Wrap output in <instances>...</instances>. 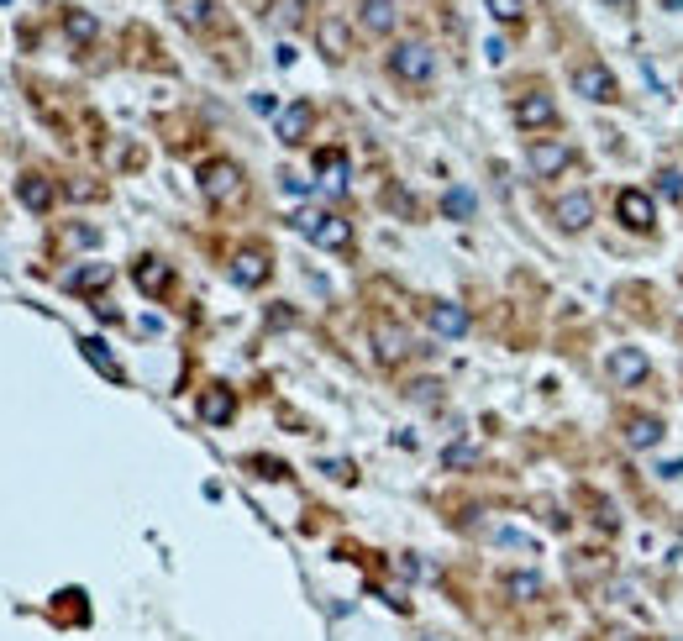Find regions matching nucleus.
I'll use <instances>...</instances> for the list:
<instances>
[{
  "instance_id": "1",
  "label": "nucleus",
  "mask_w": 683,
  "mask_h": 641,
  "mask_svg": "<svg viewBox=\"0 0 683 641\" xmlns=\"http://www.w3.org/2000/svg\"><path fill=\"white\" fill-rule=\"evenodd\" d=\"M384 64H389V74H395L400 85H431V79H437V48L421 43V37H405V43L389 48Z\"/></svg>"
},
{
  "instance_id": "2",
  "label": "nucleus",
  "mask_w": 683,
  "mask_h": 641,
  "mask_svg": "<svg viewBox=\"0 0 683 641\" xmlns=\"http://www.w3.org/2000/svg\"><path fill=\"white\" fill-rule=\"evenodd\" d=\"M295 232L310 237L316 247H326V253H347V247H353V221H342L337 211H300Z\"/></svg>"
},
{
  "instance_id": "3",
  "label": "nucleus",
  "mask_w": 683,
  "mask_h": 641,
  "mask_svg": "<svg viewBox=\"0 0 683 641\" xmlns=\"http://www.w3.org/2000/svg\"><path fill=\"white\" fill-rule=\"evenodd\" d=\"M200 195L211 200V205H232L242 200V169L232 158H211V163H200Z\"/></svg>"
},
{
  "instance_id": "4",
  "label": "nucleus",
  "mask_w": 683,
  "mask_h": 641,
  "mask_svg": "<svg viewBox=\"0 0 683 641\" xmlns=\"http://www.w3.org/2000/svg\"><path fill=\"white\" fill-rule=\"evenodd\" d=\"M526 163H531L536 179H557L563 169H573V142H563V137H536L531 148H526Z\"/></svg>"
},
{
  "instance_id": "5",
  "label": "nucleus",
  "mask_w": 683,
  "mask_h": 641,
  "mask_svg": "<svg viewBox=\"0 0 683 641\" xmlns=\"http://www.w3.org/2000/svg\"><path fill=\"white\" fill-rule=\"evenodd\" d=\"M615 216H620V226H626V232H652L657 226V205H652V195L647 190H620L615 195Z\"/></svg>"
},
{
  "instance_id": "6",
  "label": "nucleus",
  "mask_w": 683,
  "mask_h": 641,
  "mask_svg": "<svg viewBox=\"0 0 683 641\" xmlns=\"http://www.w3.org/2000/svg\"><path fill=\"white\" fill-rule=\"evenodd\" d=\"M605 374H610L615 389H631V384H641L652 374V358L641 353V347H615V353L605 358Z\"/></svg>"
},
{
  "instance_id": "7",
  "label": "nucleus",
  "mask_w": 683,
  "mask_h": 641,
  "mask_svg": "<svg viewBox=\"0 0 683 641\" xmlns=\"http://www.w3.org/2000/svg\"><path fill=\"white\" fill-rule=\"evenodd\" d=\"M573 90L584 95V100H594V106H610V100L620 95L615 74H610L605 64H578V69H573Z\"/></svg>"
},
{
  "instance_id": "8",
  "label": "nucleus",
  "mask_w": 683,
  "mask_h": 641,
  "mask_svg": "<svg viewBox=\"0 0 683 641\" xmlns=\"http://www.w3.org/2000/svg\"><path fill=\"white\" fill-rule=\"evenodd\" d=\"M552 221L563 226V232H584V226L594 221V195L589 190H568L552 200Z\"/></svg>"
},
{
  "instance_id": "9",
  "label": "nucleus",
  "mask_w": 683,
  "mask_h": 641,
  "mask_svg": "<svg viewBox=\"0 0 683 641\" xmlns=\"http://www.w3.org/2000/svg\"><path fill=\"white\" fill-rule=\"evenodd\" d=\"M374 358L384 368H395V363L410 358V332H405L400 321H374Z\"/></svg>"
},
{
  "instance_id": "10",
  "label": "nucleus",
  "mask_w": 683,
  "mask_h": 641,
  "mask_svg": "<svg viewBox=\"0 0 683 641\" xmlns=\"http://www.w3.org/2000/svg\"><path fill=\"white\" fill-rule=\"evenodd\" d=\"M310 127H316V106H310V100H295V106H284L279 121H274L279 142H289V148H300V142L310 137Z\"/></svg>"
},
{
  "instance_id": "11",
  "label": "nucleus",
  "mask_w": 683,
  "mask_h": 641,
  "mask_svg": "<svg viewBox=\"0 0 683 641\" xmlns=\"http://www.w3.org/2000/svg\"><path fill=\"white\" fill-rule=\"evenodd\" d=\"M316 48L331 58V64H342V58L353 53V27H347L342 16H321L316 22Z\"/></svg>"
},
{
  "instance_id": "12",
  "label": "nucleus",
  "mask_w": 683,
  "mask_h": 641,
  "mask_svg": "<svg viewBox=\"0 0 683 641\" xmlns=\"http://www.w3.org/2000/svg\"><path fill=\"white\" fill-rule=\"evenodd\" d=\"M268 268H274V263H268L263 247H242V253L232 258V284L237 289H258V284H268Z\"/></svg>"
},
{
  "instance_id": "13",
  "label": "nucleus",
  "mask_w": 683,
  "mask_h": 641,
  "mask_svg": "<svg viewBox=\"0 0 683 641\" xmlns=\"http://www.w3.org/2000/svg\"><path fill=\"white\" fill-rule=\"evenodd\" d=\"M426 326L437 337H463L468 332V310L458 305V300H431L426 305Z\"/></svg>"
},
{
  "instance_id": "14",
  "label": "nucleus",
  "mask_w": 683,
  "mask_h": 641,
  "mask_svg": "<svg viewBox=\"0 0 683 641\" xmlns=\"http://www.w3.org/2000/svg\"><path fill=\"white\" fill-rule=\"evenodd\" d=\"M515 127H521V132L557 127V106H552L547 95H521V100H515Z\"/></svg>"
},
{
  "instance_id": "15",
  "label": "nucleus",
  "mask_w": 683,
  "mask_h": 641,
  "mask_svg": "<svg viewBox=\"0 0 683 641\" xmlns=\"http://www.w3.org/2000/svg\"><path fill=\"white\" fill-rule=\"evenodd\" d=\"M16 200H22L27 211H37V216H43V211H53V200H58V184H53L48 174H22V179H16Z\"/></svg>"
},
{
  "instance_id": "16",
  "label": "nucleus",
  "mask_w": 683,
  "mask_h": 641,
  "mask_svg": "<svg viewBox=\"0 0 683 641\" xmlns=\"http://www.w3.org/2000/svg\"><path fill=\"white\" fill-rule=\"evenodd\" d=\"M200 421L205 426H226V421H232L237 416V395H232V389H221V384H211V389H200Z\"/></svg>"
},
{
  "instance_id": "17",
  "label": "nucleus",
  "mask_w": 683,
  "mask_h": 641,
  "mask_svg": "<svg viewBox=\"0 0 683 641\" xmlns=\"http://www.w3.org/2000/svg\"><path fill=\"white\" fill-rule=\"evenodd\" d=\"M358 22H363V32L389 37V32L400 27V6H395V0H363V6H358Z\"/></svg>"
},
{
  "instance_id": "18",
  "label": "nucleus",
  "mask_w": 683,
  "mask_h": 641,
  "mask_svg": "<svg viewBox=\"0 0 683 641\" xmlns=\"http://www.w3.org/2000/svg\"><path fill=\"white\" fill-rule=\"evenodd\" d=\"M132 279H137V289H142V295H163V289L174 284V268L163 263V258H137Z\"/></svg>"
},
{
  "instance_id": "19",
  "label": "nucleus",
  "mask_w": 683,
  "mask_h": 641,
  "mask_svg": "<svg viewBox=\"0 0 683 641\" xmlns=\"http://www.w3.org/2000/svg\"><path fill=\"white\" fill-rule=\"evenodd\" d=\"M106 284H111V263H79L64 274V289H74V295H95Z\"/></svg>"
},
{
  "instance_id": "20",
  "label": "nucleus",
  "mask_w": 683,
  "mask_h": 641,
  "mask_svg": "<svg viewBox=\"0 0 683 641\" xmlns=\"http://www.w3.org/2000/svg\"><path fill=\"white\" fill-rule=\"evenodd\" d=\"M662 437H668L662 416H631V421H626V447H631V452H647V447H657Z\"/></svg>"
},
{
  "instance_id": "21",
  "label": "nucleus",
  "mask_w": 683,
  "mask_h": 641,
  "mask_svg": "<svg viewBox=\"0 0 683 641\" xmlns=\"http://www.w3.org/2000/svg\"><path fill=\"white\" fill-rule=\"evenodd\" d=\"M316 169L326 174V190L331 195H347V184H353V174H347V153H337V148L316 153Z\"/></svg>"
},
{
  "instance_id": "22",
  "label": "nucleus",
  "mask_w": 683,
  "mask_h": 641,
  "mask_svg": "<svg viewBox=\"0 0 683 641\" xmlns=\"http://www.w3.org/2000/svg\"><path fill=\"white\" fill-rule=\"evenodd\" d=\"M64 37L79 48H90L95 37H100V16L95 11H64Z\"/></svg>"
},
{
  "instance_id": "23",
  "label": "nucleus",
  "mask_w": 683,
  "mask_h": 641,
  "mask_svg": "<svg viewBox=\"0 0 683 641\" xmlns=\"http://www.w3.org/2000/svg\"><path fill=\"white\" fill-rule=\"evenodd\" d=\"M174 16H179V27L205 32V27L216 22V6H211V0H174Z\"/></svg>"
},
{
  "instance_id": "24",
  "label": "nucleus",
  "mask_w": 683,
  "mask_h": 641,
  "mask_svg": "<svg viewBox=\"0 0 683 641\" xmlns=\"http://www.w3.org/2000/svg\"><path fill=\"white\" fill-rule=\"evenodd\" d=\"M79 347H85V358H90V363H95V368H100V374H106V379H116V384L127 379V374H121V363L111 358V347L100 342V337H85V342H79Z\"/></svg>"
},
{
  "instance_id": "25",
  "label": "nucleus",
  "mask_w": 683,
  "mask_h": 641,
  "mask_svg": "<svg viewBox=\"0 0 683 641\" xmlns=\"http://www.w3.org/2000/svg\"><path fill=\"white\" fill-rule=\"evenodd\" d=\"M484 6H489V16H494L500 27H521V22H526V6H521V0H484Z\"/></svg>"
},
{
  "instance_id": "26",
  "label": "nucleus",
  "mask_w": 683,
  "mask_h": 641,
  "mask_svg": "<svg viewBox=\"0 0 683 641\" xmlns=\"http://www.w3.org/2000/svg\"><path fill=\"white\" fill-rule=\"evenodd\" d=\"M268 16H274V27H300L305 22V0H274V11H268Z\"/></svg>"
},
{
  "instance_id": "27",
  "label": "nucleus",
  "mask_w": 683,
  "mask_h": 641,
  "mask_svg": "<svg viewBox=\"0 0 683 641\" xmlns=\"http://www.w3.org/2000/svg\"><path fill=\"white\" fill-rule=\"evenodd\" d=\"M505 589H510L515 599H536V594H542V578H536V573H510Z\"/></svg>"
},
{
  "instance_id": "28",
  "label": "nucleus",
  "mask_w": 683,
  "mask_h": 641,
  "mask_svg": "<svg viewBox=\"0 0 683 641\" xmlns=\"http://www.w3.org/2000/svg\"><path fill=\"white\" fill-rule=\"evenodd\" d=\"M442 211H447L452 221H468V216H473V195H468V190H447Z\"/></svg>"
},
{
  "instance_id": "29",
  "label": "nucleus",
  "mask_w": 683,
  "mask_h": 641,
  "mask_svg": "<svg viewBox=\"0 0 683 641\" xmlns=\"http://www.w3.org/2000/svg\"><path fill=\"white\" fill-rule=\"evenodd\" d=\"M410 400H416V405H437L442 400V384L437 379H416V384H410Z\"/></svg>"
},
{
  "instance_id": "30",
  "label": "nucleus",
  "mask_w": 683,
  "mask_h": 641,
  "mask_svg": "<svg viewBox=\"0 0 683 641\" xmlns=\"http://www.w3.org/2000/svg\"><path fill=\"white\" fill-rule=\"evenodd\" d=\"M657 190L668 195V200H683V174H678V169H662V174H657Z\"/></svg>"
},
{
  "instance_id": "31",
  "label": "nucleus",
  "mask_w": 683,
  "mask_h": 641,
  "mask_svg": "<svg viewBox=\"0 0 683 641\" xmlns=\"http://www.w3.org/2000/svg\"><path fill=\"white\" fill-rule=\"evenodd\" d=\"M468 463H479L473 447H447V468H468Z\"/></svg>"
},
{
  "instance_id": "32",
  "label": "nucleus",
  "mask_w": 683,
  "mask_h": 641,
  "mask_svg": "<svg viewBox=\"0 0 683 641\" xmlns=\"http://www.w3.org/2000/svg\"><path fill=\"white\" fill-rule=\"evenodd\" d=\"M321 473H331V479H337V484H353V463H342V458L321 463Z\"/></svg>"
},
{
  "instance_id": "33",
  "label": "nucleus",
  "mask_w": 683,
  "mask_h": 641,
  "mask_svg": "<svg viewBox=\"0 0 683 641\" xmlns=\"http://www.w3.org/2000/svg\"><path fill=\"white\" fill-rule=\"evenodd\" d=\"M69 195H74V200H95V195H100V184H90V179H74V184H69Z\"/></svg>"
},
{
  "instance_id": "34",
  "label": "nucleus",
  "mask_w": 683,
  "mask_h": 641,
  "mask_svg": "<svg viewBox=\"0 0 683 641\" xmlns=\"http://www.w3.org/2000/svg\"><path fill=\"white\" fill-rule=\"evenodd\" d=\"M484 53H489V64H505V53H510V48L500 43V37H489V48H484Z\"/></svg>"
},
{
  "instance_id": "35",
  "label": "nucleus",
  "mask_w": 683,
  "mask_h": 641,
  "mask_svg": "<svg viewBox=\"0 0 683 641\" xmlns=\"http://www.w3.org/2000/svg\"><path fill=\"white\" fill-rule=\"evenodd\" d=\"M657 473H662V479H678V473H683V458H673V463H662Z\"/></svg>"
},
{
  "instance_id": "36",
  "label": "nucleus",
  "mask_w": 683,
  "mask_h": 641,
  "mask_svg": "<svg viewBox=\"0 0 683 641\" xmlns=\"http://www.w3.org/2000/svg\"><path fill=\"white\" fill-rule=\"evenodd\" d=\"M605 6H615V11H626V6H631V0H605Z\"/></svg>"
}]
</instances>
